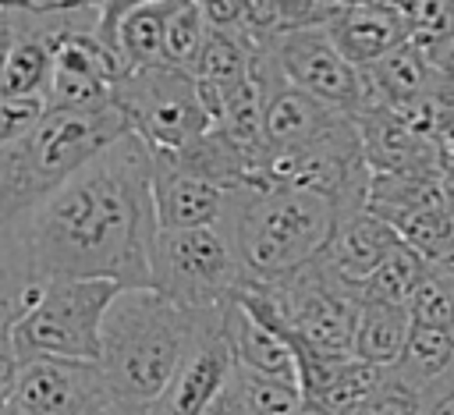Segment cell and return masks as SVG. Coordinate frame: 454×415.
Segmentation results:
<instances>
[{"label":"cell","instance_id":"cell-14","mask_svg":"<svg viewBox=\"0 0 454 415\" xmlns=\"http://www.w3.org/2000/svg\"><path fill=\"white\" fill-rule=\"evenodd\" d=\"M397 241L401 238L394 234V227L387 220H380L369 209H358V213L340 216L337 231H333V238H330V245H326V252L319 259L344 284L362 291V284L383 266V259L397 248Z\"/></svg>","mask_w":454,"mask_h":415},{"label":"cell","instance_id":"cell-35","mask_svg":"<svg viewBox=\"0 0 454 415\" xmlns=\"http://www.w3.org/2000/svg\"><path fill=\"white\" fill-rule=\"evenodd\" d=\"M202 415H248V411H245V401H241V390H238V376H234V383H231Z\"/></svg>","mask_w":454,"mask_h":415},{"label":"cell","instance_id":"cell-17","mask_svg":"<svg viewBox=\"0 0 454 415\" xmlns=\"http://www.w3.org/2000/svg\"><path fill=\"white\" fill-rule=\"evenodd\" d=\"M223 326H227V341L234 348L238 369L248 372H262V376H277L287 383H298V365H294V348L291 341L266 326L262 319H255L245 305H238L234 298L223 309Z\"/></svg>","mask_w":454,"mask_h":415},{"label":"cell","instance_id":"cell-33","mask_svg":"<svg viewBox=\"0 0 454 415\" xmlns=\"http://www.w3.org/2000/svg\"><path fill=\"white\" fill-rule=\"evenodd\" d=\"M18 372H21L18 355H14L11 348H0V404H11V401H14Z\"/></svg>","mask_w":454,"mask_h":415},{"label":"cell","instance_id":"cell-22","mask_svg":"<svg viewBox=\"0 0 454 415\" xmlns=\"http://www.w3.org/2000/svg\"><path fill=\"white\" fill-rule=\"evenodd\" d=\"M429 277V262L411 252L404 241H397V248L383 259V266L362 284V301H380V305H404L415 298L419 284Z\"/></svg>","mask_w":454,"mask_h":415},{"label":"cell","instance_id":"cell-20","mask_svg":"<svg viewBox=\"0 0 454 415\" xmlns=\"http://www.w3.org/2000/svg\"><path fill=\"white\" fill-rule=\"evenodd\" d=\"M397 380H404L415 390H429L440 380L454 372V330L436 326H411V337L404 344L401 362L390 369Z\"/></svg>","mask_w":454,"mask_h":415},{"label":"cell","instance_id":"cell-34","mask_svg":"<svg viewBox=\"0 0 454 415\" xmlns=\"http://www.w3.org/2000/svg\"><path fill=\"white\" fill-rule=\"evenodd\" d=\"M436 167H440V174L447 177V184H450V192H454V121L443 128V135L436 138Z\"/></svg>","mask_w":454,"mask_h":415},{"label":"cell","instance_id":"cell-12","mask_svg":"<svg viewBox=\"0 0 454 415\" xmlns=\"http://www.w3.org/2000/svg\"><path fill=\"white\" fill-rule=\"evenodd\" d=\"M231 195L234 192H223L153 153V206L160 231H223Z\"/></svg>","mask_w":454,"mask_h":415},{"label":"cell","instance_id":"cell-25","mask_svg":"<svg viewBox=\"0 0 454 415\" xmlns=\"http://www.w3.org/2000/svg\"><path fill=\"white\" fill-rule=\"evenodd\" d=\"M390 227L429 266L454 245V209L450 206H436V209H419V213L397 216V220H390Z\"/></svg>","mask_w":454,"mask_h":415},{"label":"cell","instance_id":"cell-19","mask_svg":"<svg viewBox=\"0 0 454 415\" xmlns=\"http://www.w3.org/2000/svg\"><path fill=\"white\" fill-rule=\"evenodd\" d=\"M174 0H131L121 28H117V50L124 57L128 71H142L153 64H163V35Z\"/></svg>","mask_w":454,"mask_h":415},{"label":"cell","instance_id":"cell-39","mask_svg":"<svg viewBox=\"0 0 454 415\" xmlns=\"http://www.w3.org/2000/svg\"><path fill=\"white\" fill-rule=\"evenodd\" d=\"M0 415H21V408L11 401V404H0Z\"/></svg>","mask_w":454,"mask_h":415},{"label":"cell","instance_id":"cell-23","mask_svg":"<svg viewBox=\"0 0 454 415\" xmlns=\"http://www.w3.org/2000/svg\"><path fill=\"white\" fill-rule=\"evenodd\" d=\"M408 18V43L440 67L454 50V0H408L401 4Z\"/></svg>","mask_w":454,"mask_h":415},{"label":"cell","instance_id":"cell-27","mask_svg":"<svg viewBox=\"0 0 454 415\" xmlns=\"http://www.w3.org/2000/svg\"><path fill=\"white\" fill-rule=\"evenodd\" d=\"M202 43H206L202 7L195 0H174L170 18H167V35H163V64L192 71Z\"/></svg>","mask_w":454,"mask_h":415},{"label":"cell","instance_id":"cell-30","mask_svg":"<svg viewBox=\"0 0 454 415\" xmlns=\"http://www.w3.org/2000/svg\"><path fill=\"white\" fill-rule=\"evenodd\" d=\"M46 117V99H0V145L21 138Z\"/></svg>","mask_w":454,"mask_h":415},{"label":"cell","instance_id":"cell-6","mask_svg":"<svg viewBox=\"0 0 454 415\" xmlns=\"http://www.w3.org/2000/svg\"><path fill=\"white\" fill-rule=\"evenodd\" d=\"M114 106L149 153H181L213 128L199 103L195 74L174 64L128 71L114 89Z\"/></svg>","mask_w":454,"mask_h":415},{"label":"cell","instance_id":"cell-18","mask_svg":"<svg viewBox=\"0 0 454 415\" xmlns=\"http://www.w3.org/2000/svg\"><path fill=\"white\" fill-rule=\"evenodd\" d=\"M411 312L404 305H380L362 301L358 326H355V358L376 369H394L404 355V344L411 337Z\"/></svg>","mask_w":454,"mask_h":415},{"label":"cell","instance_id":"cell-28","mask_svg":"<svg viewBox=\"0 0 454 415\" xmlns=\"http://www.w3.org/2000/svg\"><path fill=\"white\" fill-rule=\"evenodd\" d=\"M411 323L415 326H436V330H454V284L443 280L433 266L429 277L419 284L415 298L408 301Z\"/></svg>","mask_w":454,"mask_h":415},{"label":"cell","instance_id":"cell-29","mask_svg":"<svg viewBox=\"0 0 454 415\" xmlns=\"http://www.w3.org/2000/svg\"><path fill=\"white\" fill-rule=\"evenodd\" d=\"M422 408H426L422 390L408 387L404 380H397V376L387 369L380 390L369 397V404H365L358 415H422Z\"/></svg>","mask_w":454,"mask_h":415},{"label":"cell","instance_id":"cell-15","mask_svg":"<svg viewBox=\"0 0 454 415\" xmlns=\"http://www.w3.org/2000/svg\"><path fill=\"white\" fill-rule=\"evenodd\" d=\"M358 135H362V153L372 174H422V170H440L436 167V145L422 142L404 128V121L380 106L365 110L355 117Z\"/></svg>","mask_w":454,"mask_h":415},{"label":"cell","instance_id":"cell-24","mask_svg":"<svg viewBox=\"0 0 454 415\" xmlns=\"http://www.w3.org/2000/svg\"><path fill=\"white\" fill-rule=\"evenodd\" d=\"M383 376H387V369H376V365H365V362L351 358L326 390H319L316 397L305 401V411H316V415H358L369 404V397L380 390Z\"/></svg>","mask_w":454,"mask_h":415},{"label":"cell","instance_id":"cell-10","mask_svg":"<svg viewBox=\"0 0 454 415\" xmlns=\"http://www.w3.org/2000/svg\"><path fill=\"white\" fill-rule=\"evenodd\" d=\"M114 390L99 362L25 358L14 404L21 415H99L114 404Z\"/></svg>","mask_w":454,"mask_h":415},{"label":"cell","instance_id":"cell-11","mask_svg":"<svg viewBox=\"0 0 454 415\" xmlns=\"http://www.w3.org/2000/svg\"><path fill=\"white\" fill-rule=\"evenodd\" d=\"M227 309V305H223ZM223 309H206L202 330L181 362L170 390L156 404V415H202L238 376V358L227 341Z\"/></svg>","mask_w":454,"mask_h":415},{"label":"cell","instance_id":"cell-5","mask_svg":"<svg viewBox=\"0 0 454 415\" xmlns=\"http://www.w3.org/2000/svg\"><path fill=\"white\" fill-rule=\"evenodd\" d=\"M114 280H50L39 284L11 330V351L25 358H103V323L121 298Z\"/></svg>","mask_w":454,"mask_h":415},{"label":"cell","instance_id":"cell-4","mask_svg":"<svg viewBox=\"0 0 454 415\" xmlns=\"http://www.w3.org/2000/svg\"><path fill=\"white\" fill-rule=\"evenodd\" d=\"M124 135L131 131L117 106L89 114L46 110L32 131L0 145V234Z\"/></svg>","mask_w":454,"mask_h":415},{"label":"cell","instance_id":"cell-16","mask_svg":"<svg viewBox=\"0 0 454 415\" xmlns=\"http://www.w3.org/2000/svg\"><path fill=\"white\" fill-rule=\"evenodd\" d=\"M362 85H365V110H401L411 106L433 92H440V67H433L411 43L397 46L383 60L362 67ZM358 117V114H355Z\"/></svg>","mask_w":454,"mask_h":415},{"label":"cell","instance_id":"cell-36","mask_svg":"<svg viewBox=\"0 0 454 415\" xmlns=\"http://www.w3.org/2000/svg\"><path fill=\"white\" fill-rule=\"evenodd\" d=\"M440 96H447L454 103V50L447 53V60L440 64Z\"/></svg>","mask_w":454,"mask_h":415},{"label":"cell","instance_id":"cell-9","mask_svg":"<svg viewBox=\"0 0 454 415\" xmlns=\"http://www.w3.org/2000/svg\"><path fill=\"white\" fill-rule=\"evenodd\" d=\"M266 50L273 53L280 74L309 92L312 99L340 110V114H362L365 106V85H362V71L355 64L344 60V53L337 50V43L330 39L326 28H305V32H287L273 43H266Z\"/></svg>","mask_w":454,"mask_h":415},{"label":"cell","instance_id":"cell-2","mask_svg":"<svg viewBox=\"0 0 454 415\" xmlns=\"http://www.w3.org/2000/svg\"><path fill=\"white\" fill-rule=\"evenodd\" d=\"M340 216L330 199L305 188H241L231 195L223 234L245 284L277 287L326 252Z\"/></svg>","mask_w":454,"mask_h":415},{"label":"cell","instance_id":"cell-8","mask_svg":"<svg viewBox=\"0 0 454 415\" xmlns=\"http://www.w3.org/2000/svg\"><path fill=\"white\" fill-rule=\"evenodd\" d=\"M287 330L333 358H355V326L362 312L358 287L344 284L323 259L298 270L291 280L277 284Z\"/></svg>","mask_w":454,"mask_h":415},{"label":"cell","instance_id":"cell-41","mask_svg":"<svg viewBox=\"0 0 454 415\" xmlns=\"http://www.w3.org/2000/svg\"><path fill=\"white\" fill-rule=\"evenodd\" d=\"M301 415H316V411H301Z\"/></svg>","mask_w":454,"mask_h":415},{"label":"cell","instance_id":"cell-3","mask_svg":"<svg viewBox=\"0 0 454 415\" xmlns=\"http://www.w3.org/2000/svg\"><path fill=\"white\" fill-rule=\"evenodd\" d=\"M206 312L181 309L156 291H121L103 323V376L117 401L153 408L188 358Z\"/></svg>","mask_w":454,"mask_h":415},{"label":"cell","instance_id":"cell-37","mask_svg":"<svg viewBox=\"0 0 454 415\" xmlns=\"http://www.w3.org/2000/svg\"><path fill=\"white\" fill-rule=\"evenodd\" d=\"M99 415H156V404L153 408H142V404H124V401H114L106 411Z\"/></svg>","mask_w":454,"mask_h":415},{"label":"cell","instance_id":"cell-32","mask_svg":"<svg viewBox=\"0 0 454 415\" xmlns=\"http://www.w3.org/2000/svg\"><path fill=\"white\" fill-rule=\"evenodd\" d=\"M422 397H426L422 415H454V372L440 380L436 387H429Z\"/></svg>","mask_w":454,"mask_h":415},{"label":"cell","instance_id":"cell-21","mask_svg":"<svg viewBox=\"0 0 454 415\" xmlns=\"http://www.w3.org/2000/svg\"><path fill=\"white\" fill-rule=\"evenodd\" d=\"M252 53H255V46L241 32H209L206 28V43L199 50L192 74L223 92H234L238 85H245L252 78Z\"/></svg>","mask_w":454,"mask_h":415},{"label":"cell","instance_id":"cell-40","mask_svg":"<svg viewBox=\"0 0 454 415\" xmlns=\"http://www.w3.org/2000/svg\"><path fill=\"white\" fill-rule=\"evenodd\" d=\"M450 209H454V192H450Z\"/></svg>","mask_w":454,"mask_h":415},{"label":"cell","instance_id":"cell-7","mask_svg":"<svg viewBox=\"0 0 454 415\" xmlns=\"http://www.w3.org/2000/svg\"><path fill=\"white\" fill-rule=\"evenodd\" d=\"M245 277L223 231H160L153 252V287L167 301L206 312L223 309Z\"/></svg>","mask_w":454,"mask_h":415},{"label":"cell","instance_id":"cell-26","mask_svg":"<svg viewBox=\"0 0 454 415\" xmlns=\"http://www.w3.org/2000/svg\"><path fill=\"white\" fill-rule=\"evenodd\" d=\"M238 390H241V401H245L248 415H301L305 411L301 387L287 383V380H277V376L238 369Z\"/></svg>","mask_w":454,"mask_h":415},{"label":"cell","instance_id":"cell-31","mask_svg":"<svg viewBox=\"0 0 454 415\" xmlns=\"http://www.w3.org/2000/svg\"><path fill=\"white\" fill-rule=\"evenodd\" d=\"M202 21L209 32H241L245 0H202Z\"/></svg>","mask_w":454,"mask_h":415},{"label":"cell","instance_id":"cell-1","mask_svg":"<svg viewBox=\"0 0 454 415\" xmlns=\"http://www.w3.org/2000/svg\"><path fill=\"white\" fill-rule=\"evenodd\" d=\"M156 238L153 153L124 135L0 234V309L21 312L50 280L149 291Z\"/></svg>","mask_w":454,"mask_h":415},{"label":"cell","instance_id":"cell-38","mask_svg":"<svg viewBox=\"0 0 454 415\" xmlns=\"http://www.w3.org/2000/svg\"><path fill=\"white\" fill-rule=\"evenodd\" d=\"M433 270H436L443 280H450V284H454V245H450V248L433 262Z\"/></svg>","mask_w":454,"mask_h":415},{"label":"cell","instance_id":"cell-13","mask_svg":"<svg viewBox=\"0 0 454 415\" xmlns=\"http://www.w3.org/2000/svg\"><path fill=\"white\" fill-rule=\"evenodd\" d=\"M330 39L337 43V50L344 53L348 64H355L358 71L383 60L387 53H394L397 46L408 43V18L401 4L390 0H362V4H344V11L337 14V21L326 28Z\"/></svg>","mask_w":454,"mask_h":415}]
</instances>
